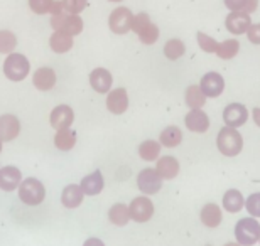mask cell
I'll return each mask as SVG.
<instances>
[{"label":"cell","instance_id":"1","mask_svg":"<svg viewBox=\"0 0 260 246\" xmlns=\"http://www.w3.org/2000/svg\"><path fill=\"white\" fill-rule=\"evenodd\" d=\"M216 145L220 154H223L225 157H235L243 149V138L237 128L223 127L216 137Z\"/></svg>","mask_w":260,"mask_h":246},{"label":"cell","instance_id":"2","mask_svg":"<svg viewBox=\"0 0 260 246\" xmlns=\"http://www.w3.org/2000/svg\"><path fill=\"white\" fill-rule=\"evenodd\" d=\"M19 197L27 206H38L46 197V189L43 182L34 179V177H27L19 186Z\"/></svg>","mask_w":260,"mask_h":246},{"label":"cell","instance_id":"3","mask_svg":"<svg viewBox=\"0 0 260 246\" xmlns=\"http://www.w3.org/2000/svg\"><path fill=\"white\" fill-rule=\"evenodd\" d=\"M30 64L27 57L17 52H10L7 59L4 62V75L9 78L10 81H22L25 76L29 75Z\"/></svg>","mask_w":260,"mask_h":246},{"label":"cell","instance_id":"4","mask_svg":"<svg viewBox=\"0 0 260 246\" xmlns=\"http://www.w3.org/2000/svg\"><path fill=\"white\" fill-rule=\"evenodd\" d=\"M237 243L242 246H252L260 239V224L253 218H243L235 226Z\"/></svg>","mask_w":260,"mask_h":246},{"label":"cell","instance_id":"5","mask_svg":"<svg viewBox=\"0 0 260 246\" xmlns=\"http://www.w3.org/2000/svg\"><path fill=\"white\" fill-rule=\"evenodd\" d=\"M51 27L58 32H64L70 36H78L83 30V20L80 15L61 12L51 17Z\"/></svg>","mask_w":260,"mask_h":246},{"label":"cell","instance_id":"6","mask_svg":"<svg viewBox=\"0 0 260 246\" xmlns=\"http://www.w3.org/2000/svg\"><path fill=\"white\" fill-rule=\"evenodd\" d=\"M162 181L155 169H144L137 175V186L142 194H157L162 187Z\"/></svg>","mask_w":260,"mask_h":246},{"label":"cell","instance_id":"7","mask_svg":"<svg viewBox=\"0 0 260 246\" xmlns=\"http://www.w3.org/2000/svg\"><path fill=\"white\" fill-rule=\"evenodd\" d=\"M128 213H130V219L135 223H145L152 218L154 214V204L149 197H135L128 206Z\"/></svg>","mask_w":260,"mask_h":246},{"label":"cell","instance_id":"8","mask_svg":"<svg viewBox=\"0 0 260 246\" xmlns=\"http://www.w3.org/2000/svg\"><path fill=\"white\" fill-rule=\"evenodd\" d=\"M132 19L134 14L130 12V9L127 7H118L110 14V19H108V25H110V30L115 34H127L130 30V25H132Z\"/></svg>","mask_w":260,"mask_h":246},{"label":"cell","instance_id":"9","mask_svg":"<svg viewBox=\"0 0 260 246\" xmlns=\"http://www.w3.org/2000/svg\"><path fill=\"white\" fill-rule=\"evenodd\" d=\"M200 88L206 95V98H216L225 90V80H223V76L220 73H215V71L206 73V75L201 78Z\"/></svg>","mask_w":260,"mask_h":246},{"label":"cell","instance_id":"10","mask_svg":"<svg viewBox=\"0 0 260 246\" xmlns=\"http://www.w3.org/2000/svg\"><path fill=\"white\" fill-rule=\"evenodd\" d=\"M247 118H248V112L242 103L228 104V107L225 108V112H223L225 125L226 127H232V128L242 127V125L247 122Z\"/></svg>","mask_w":260,"mask_h":246},{"label":"cell","instance_id":"11","mask_svg":"<svg viewBox=\"0 0 260 246\" xmlns=\"http://www.w3.org/2000/svg\"><path fill=\"white\" fill-rule=\"evenodd\" d=\"M22 182V172L17 167L7 165L0 169V189L5 192H12L20 186Z\"/></svg>","mask_w":260,"mask_h":246},{"label":"cell","instance_id":"12","mask_svg":"<svg viewBox=\"0 0 260 246\" xmlns=\"http://www.w3.org/2000/svg\"><path fill=\"white\" fill-rule=\"evenodd\" d=\"M252 20H250V14L247 12H230L225 20V25L228 29V32L240 36V34H247L248 27H250Z\"/></svg>","mask_w":260,"mask_h":246},{"label":"cell","instance_id":"13","mask_svg":"<svg viewBox=\"0 0 260 246\" xmlns=\"http://www.w3.org/2000/svg\"><path fill=\"white\" fill-rule=\"evenodd\" d=\"M51 127L54 130H63L70 128L73 120H75V112L71 110V107L68 104H59L51 112Z\"/></svg>","mask_w":260,"mask_h":246},{"label":"cell","instance_id":"14","mask_svg":"<svg viewBox=\"0 0 260 246\" xmlns=\"http://www.w3.org/2000/svg\"><path fill=\"white\" fill-rule=\"evenodd\" d=\"M107 108L108 112L113 115H122L127 112L128 108V95L125 88H117L108 93L107 98Z\"/></svg>","mask_w":260,"mask_h":246},{"label":"cell","instance_id":"15","mask_svg":"<svg viewBox=\"0 0 260 246\" xmlns=\"http://www.w3.org/2000/svg\"><path fill=\"white\" fill-rule=\"evenodd\" d=\"M20 133V122L15 115H2L0 117V140L10 142Z\"/></svg>","mask_w":260,"mask_h":246},{"label":"cell","instance_id":"16","mask_svg":"<svg viewBox=\"0 0 260 246\" xmlns=\"http://www.w3.org/2000/svg\"><path fill=\"white\" fill-rule=\"evenodd\" d=\"M184 123L188 130L196 133H205L210 128V118L205 112H201V108H194L184 117Z\"/></svg>","mask_w":260,"mask_h":246},{"label":"cell","instance_id":"17","mask_svg":"<svg viewBox=\"0 0 260 246\" xmlns=\"http://www.w3.org/2000/svg\"><path fill=\"white\" fill-rule=\"evenodd\" d=\"M113 78L110 75V71L105 67H96L90 73V85L96 93H108L112 88Z\"/></svg>","mask_w":260,"mask_h":246},{"label":"cell","instance_id":"18","mask_svg":"<svg viewBox=\"0 0 260 246\" xmlns=\"http://www.w3.org/2000/svg\"><path fill=\"white\" fill-rule=\"evenodd\" d=\"M32 83H34L36 90H39V91L53 90L56 85V73L51 69V67H46V66L39 67V69L34 73Z\"/></svg>","mask_w":260,"mask_h":246},{"label":"cell","instance_id":"19","mask_svg":"<svg viewBox=\"0 0 260 246\" xmlns=\"http://www.w3.org/2000/svg\"><path fill=\"white\" fill-rule=\"evenodd\" d=\"M81 189L85 192V196H96L103 191V186H105V181H103V175L100 170H95L91 174H88L83 177L81 181Z\"/></svg>","mask_w":260,"mask_h":246},{"label":"cell","instance_id":"20","mask_svg":"<svg viewBox=\"0 0 260 246\" xmlns=\"http://www.w3.org/2000/svg\"><path fill=\"white\" fill-rule=\"evenodd\" d=\"M155 170L157 174L162 177L164 181L174 179L176 175L179 174V162L171 155H164L157 159V165H155Z\"/></svg>","mask_w":260,"mask_h":246},{"label":"cell","instance_id":"21","mask_svg":"<svg viewBox=\"0 0 260 246\" xmlns=\"http://www.w3.org/2000/svg\"><path fill=\"white\" fill-rule=\"evenodd\" d=\"M83 197H85V192H83L81 186L70 184V186H66L63 189V194H61V202H63V206L68 207V209H76L83 202Z\"/></svg>","mask_w":260,"mask_h":246},{"label":"cell","instance_id":"22","mask_svg":"<svg viewBox=\"0 0 260 246\" xmlns=\"http://www.w3.org/2000/svg\"><path fill=\"white\" fill-rule=\"evenodd\" d=\"M49 46H51V49L54 52H58V54H64V52H68L73 48V36L54 30V34L51 36V39H49Z\"/></svg>","mask_w":260,"mask_h":246},{"label":"cell","instance_id":"23","mask_svg":"<svg viewBox=\"0 0 260 246\" xmlns=\"http://www.w3.org/2000/svg\"><path fill=\"white\" fill-rule=\"evenodd\" d=\"M243 206H245V199H243L240 191L230 189L225 192V196H223V207H225V211L238 213Z\"/></svg>","mask_w":260,"mask_h":246},{"label":"cell","instance_id":"24","mask_svg":"<svg viewBox=\"0 0 260 246\" xmlns=\"http://www.w3.org/2000/svg\"><path fill=\"white\" fill-rule=\"evenodd\" d=\"M201 221L208 228H216L221 223V209L216 204H206L201 209Z\"/></svg>","mask_w":260,"mask_h":246},{"label":"cell","instance_id":"25","mask_svg":"<svg viewBox=\"0 0 260 246\" xmlns=\"http://www.w3.org/2000/svg\"><path fill=\"white\" fill-rule=\"evenodd\" d=\"M181 142H183V132H181L178 127H174V125L164 128L162 133H160V137H159V144L164 145V147H168V149L178 147Z\"/></svg>","mask_w":260,"mask_h":246},{"label":"cell","instance_id":"26","mask_svg":"<svg viewBox=\"0 0 260 246\" xmlns=\"http://www.w3.org/2000/svg\"><path fill=\"white\" fill-rule=\"evenodd\" d=\"M75 144H76V133L73 132L71 128H63V130H58V132H56L54 145L58 150L68 152L75 147Z\"/></svg>","mask_w":260,"mask_h":246},{"label":"cell","instance_id":"27","mask_svg":"<svg viewBox=\"0 0 260 246\" xmlns=\"http://www.w3.org/2000/svg\"><path fill=\"white\" fill-rule=\"evenodd\" d=\"M108 219L115 224V226H125V224L130 221V213H128V206L122 202L113 204L108 211Z\"/></svg>","mask_w":260,"mask_h":246},{"label":"cell","instance_id":"28","mask_svg":"<svg viewBox=\"0 0 260 246\" xmlns=\"http://www.w3.org/2000/svg\"><path fill=\"white\" fill-rule=\"evenodd\" d=\"M186 104L191 108V110H194V108H203L205 107V103H206V95L203 93V90L200 86H189L188 90H186Z\"/></svg>","mask_w":260,"mask_h":246},{"label":"cell","instance_id":"29","mask_svg":"<svg viewBox=\"0 0 260 246\" xmlns=\"http://www.w3.org/2000/svg\"><path fill=\"white\" fill-rule=\"evenodd\" d=\"M139 155L147 162L157 160L160 155V144L155 142V140H145V142L140 144Z\"/></svg>","mask_w":260,"mask_h":246},{"label":"cell","instance_id":"30","mask_svg":"<svg viewBox=\"0 0 260 246\" xmlns=\"http://www.w3.org/2000/svg\"><path fill=\"white\" fill-rule=\"evenodd\" d=\"M238 51H240V44H238L237 39H228V41H223V43L218 44V49H216V56L220 59H233Z\"/></svg>","mask_w":260,"mask_h":246},{"label":"cell","instance_id":"31","mask_svg":"<svg viewBox=\"0 0 260 246\" xmlns=\"http://www.w3.org/2000/svg\"><path fill=\"white\" fill-rule=\"evenodd\" d=\"M184 51H186L184 43L181 39H169L164 46V54L171 61L179 59V57L184 54Z\"/></svg>","mask_w":260,"mask_h":246},{"label":"cell","instance_id":"32","mask_svg":"<svg viewBox=\"0 0 260 246\" xmlns=\"http://www.w3.org/2000/svg\"><path fill=\"white\" fill-rule=\"evenodd\" d=\"M15 46H17V38L10 30H0V54H10Z\"/></svg>","mask_w":260,"mask_h":246},{"label":"cell","instance_id":"33","mask_svg":"<svg viewBox=\"0 0 260 246\" xmlns=\"http://www.w3.org/2000/svg\"><path fill=\"white\" fill-rule=\"evenodd\" d=\"M137 36H139L140 43L145 44V46H150V44H154L155 41L159 39V27L155 24L150 22L149 25H145V27L140 30Z\"/></svg>","mask_w":260,"mask_h":246},{"label":"cell","instance_id":"34","mask_svg":"<svg viewBox=\"0 0 260 246\" xmlns=\"http://www.w3.org/2000/svg\"><path fill=\"white\" fill-rule=\"evenodd\" d=\"M196 39H198V44H200V48L205 51V52H210V54H213L215 52L216 54V49H218V44L215 39L211 38V36H206L205 32H198L196 34Z\"/></svg>","mask_w":260,"mask_h":246},{"label":"cell","instance_id":"35","mask_svg":"<svg viewBox=\"0 0 260 246\" xmlns=\"http://www.w3.org/2000/svg\"><path fill=\"white\" fill-rule=\"evenodd\" d=\"M54 0H29V7L32 12L44 15L51 12V7H53Z\"/></svg>","mask_w":260,"mask_h":246},{"label":"cell","instance_id":"36","mask_svg":"<svg viewBox=\"0 0 260 246\" xmlns=\"http://www.w3.org/2000/svg\"><path fill=\"white\" fill-rule=\"evenodd\" d=\"M61 2H63L64 12L80 15V12H83V9L86 7L88 0H61Z\"/></svg>","mask_w":260,"mask_h":246},{"label":"cell","instance_id":"37","mask_svg":"<svg viewBox=\"0 0 260 246\" xmlns=\"http://www.w3.org/2000/svg\"><path fill=\"white\" fill-rule=\"evenodd\" d=\"M150 24V17H149V14H145V12H140L137 15H134V19H132V25H130V30H134L135 34H139L140 30H142L145 25H149Z\"/></svg>","mask_w":260,"mask_h":246},{"label":"cell","instance_id":"38","mask_svg":"<svg viewBox=\"0 0 260 246\" xmlns=\"http://www.w3.org/2000/svg\"><path fill=\"white\" fill-rule=\"evenodd\" d=\"M245 207L253 218H260V192L250 194V197L245 201Z\"/></svg>","mask_w":260,"mask_h":246},{"label":"cell","instance_id":"39","mask_svg":"<svg viewBox=\"0 0 260 246\" xmlns=\"http://www.w3.org/2000/svg\"><path fill=\"white\" fill-rule=\"evenodd\" d=\"M247 38L252 44H260V24H250L247 30Z\"/></svg>","mask_w":260,"mask_h":246},{"label":"cell","instance_id":"40","mask_svg":"<svg viewBox=\"0 0 260 246\" xmlns=\"http://www.w3.org/2000/svg\"><path fill=\"white\" fill-rule=\"evenodd\" d=\"M247 0H225V7L230 9L232 12H243L245 10Z\"/></svg>","mask_w":260,"mask_h":246},{"label":"cell","instance_id":"41","mask_svg":"<svg viewBox=\"0 0 260 246\" xmlns=\"http://www.w3.org/2000/svg\"><path fill=\"white\" fill-rule=\"evenodd\" d=\"M258 7V0H247V4H245V10L243 12H247V14H253L257 10Z\"/></svg>","mask_w":260,"mask_h":246},{"label":"cell","instance_id":"42","mask_svg":"<svg viewBox=\"0 0 260 246\" xmlns=\"http://www.w3.org/2000/svg\"><path fill=\"white\" fill-rule=\"evenodd\" d=\"M61 12H64V9H63V2H54L53 4V7H51V15H56V14H61Z\"/></svg>","mask_w":260,"mask_h":246},{"label":"cell","instance_id":"43","mask_svg":"<svg viewBox=\"0 0 260 246\" xmlns=\"http://www.w3.org/2000/svg\"><path fill=\"white\" fill-rule=\"evenodd\" d=\"M83 246H105V243H103L102 239H98V238H90V239H86Z\"/></svg>","mask_w":260,"mask_h":246},{"label":"cell","instance_id":"44","mask_svg":"<svg viewBox=\"0 0 260 246\" xmlns=\"http://www.w3.org/2000/svg\"><path fill=\"white\" fill-rule=\"evenodd\" d=\"M252 117H253V122H255L257 127H260V108H253Z\"/></svg>","mask_w":260,"mask_h":246},{"label":"cell","instance_id":"45","mask_svg":"<svg viewBox=\"0 0 260 246\" xmlns=\"http://www.w3.org/2000/svg\"><path fill=\"white\" fill-rule=\"evenodd\" d=\"M225 246H242L240 243H226Z\"/></svg>","mask_w":260,"mask_h":246},{"label":"cell","instance_id":"46","mask_svg":"<svg viewBox=\"0 0 260 246\" xmlns=\"http://www.w3.org/2000/svg\"><path fill=\"white\" fill-rule=\"evenodd\" d=\"M108 2H122V0H108Z\"/></svg>","mask_w":260,"mask_h":246},{"label":"cell","instance_id":"47","mask_svg":"<svg viewBox=\"0 0 260 246\" xmlns=\"http://www.w3.org/2000/svg\"><path fill=\"white\" fill-rule=\"evenodd\" d=\"M0 152H2V140H0Z\"/></svg>","mask_w":260,"mask_h":246},{"label":"cell","instance_id":"48","mask_svg":"<svg viewBox=\"0 0 260 246\" xmlns=\"http://www.w3.org/2000/svg\"><path fill=\"white\" fill-rule=\"evenodd\" d=\"M258 241H260V239H258Z\"/></svg>","mask_w":260,"mask_h":246}]
</instances>
